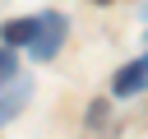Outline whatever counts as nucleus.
I'll list each match as a JSON object with an SVG mask.
<instances>
[{"instance_id": "1", "label": "nucleus", "mask_w": 148, "mask_h": 139, "mask_svg": "<svg viewBox=\"0 0 148 139\" xmlns=\"http://www.w3.org/2000/svg\"><path fill=\"white\" fill-rule=\"evenodd\" d=\"M60 42H65V19H60V14H42V19H32V37H28L32 60H51V56L60 51Z\"/></svg>"}, {"instance_id": "2", "label": "nucleus", "mask_w": 148, "mask_h": 139, "mask_svg": "<svg viewBox=\"0 0 148 139\" xmlns=\"http://www.w3.org/2000/svg\"><path fill=\"white\" fill-rule=\"evenodd\" d=\"M116 97H130V93H139V88H148V56H139L134 65H125L120 74H116Z\"/></svg>"}, {"instance_id": "3", "label": "nucleus", "mask_w": 148, "mask_h": 139, "mask_svg": "<svg viewBox=\"0 0 148 139\" xmlns=\"http://www.w3.org/2000/svg\"><path fill=\"white\" fill-rule=\"evenodd\" d=\"M28 93H32L28 83H14V93H9V88L0 93V125H5L9 116H18V111H23V102H28Z\"/></svg>"}, {"instance_id": "4", "label": "nucleus", "mask_w": 148, "mask_h": 139, "mask_svg": "<svg viewBox=\"0 0 148 139\" xmlns=\"http://www.w3.org/2000/svg\"><path fill=\"white\" fill-rule=\"evenodd\" d=\"M0 37H5V46H28V37H32V19H14V23H5Z\"/></svg>"}, {"instance_id": "5", "label": "nucleus", "mask_w": 148, "mask_h": 139, "mask_svg": "<svg viewBox=\"0 0 148 139\" xmlns=\"http://www.w3.org/2000/svg\"><path fill=\"white\" fill-rule=\"evenodd\" d=\"M14 79V46H0V83Z\"/></svg>"}]
</instances>
